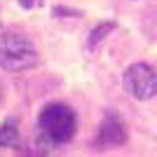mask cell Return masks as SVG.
<instances>
[{
    "label": "cell",
    "instance_id": "5",
    "mask_svg": "<svg viewBox=\"0 0 157 157\" xmlns=\"http://www.w3.org/2000/svg\"><path fill=\"white\" fill-rule=\"evenodd\" d=\"M17 136H19V134H17L14 122H10V124L5 122V127H2V131H0V143H14Z\"/></svg>",
    "mask_w": 157,
    "mask_h": 157
},
{
    "label": "cell",
    "instance_id": "2",
    "mask_svg": "<svg viewBox=\"0 0 157 157\" xmlns=\"http://www.w3.org/2000/svg\"><path fill=\"white\" fill-rule=\"evenodd\" d=\"M75 113L63 103H49L38 115V127L52 143H66L75 134Z\"/></svg>",
    "mask_w": 157,
    "mask_h": 157
},
{
    "label": "cell",
    "instance_id": "6",
    "mask_svg": "<svg viewBox=\"0 0 157 157\" xmlns=\"http://www.w3.org/2000/svg\"><path fill=\"white\" fill-rule=\"evenodd\" d=\"M113 28H115L113 24H103V26L94 28V31H92V38H89V47H94L98 40H103V38H105V33H110Z\"/></svg>",
    "mask_w": 157,
    "mask_h": 157
},
{
    "label": "cell",
    "instance_id": "1",
    "mask_svg": "<svg viewBox=\"0 0 157 157\" xmlns=\"http://www.w3.org/2000/svg\"><path fill=\"white\" fill-rule=\"evenodd\" d=\"M38 63V49L33 42L17 31H7L0 35V66L5 71L19 73L28 71Z\"/></svg>",
    "mask_w": 157,
    "mask_h": 157
},
{
    "label": "cell",
    "instance_id": "3",
    "mask_svg": "<svg viewBox=\"0 0 157 157\" xmlns=\"http://www.w3.org/2000/svg\"><path fill=\"white\" fill-rule=\"evenodd\" d=\"M122 85H124L127 94L136 101H148L157 94V71L150 63H131L124 71V78H122Z\"/></svg>",
    "mask_w": 157,
    "mask_h": 157
},
{
    "label": "cell",
    "instance_id": "4",
    "mask_svg": "<svg viewBox=\"0 0 157 157\" xmlns=\"http://www.w3.org/2000/svg\"><path fill=\"white\" fill-rule=\"evenodd\" d=\"M127 143V127L124 122L115 115H108V117L98 124V131L94 136V145L98 150H108V148H117V145Z\"/></svg>",
    "mask_w": 157,
    "mask_h": 157
}]
</instances>
